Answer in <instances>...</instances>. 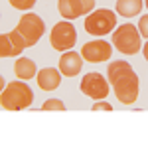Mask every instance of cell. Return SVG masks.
<instances>
[{
    "label": "cell",
    "instance_id": "cell-1",
    "mask_svg": "<svg viewBox=\"0 0 148 148\" xmlns=\"http://www.w3.org/2000/svg\"><path fill=\"white\" fill-rule=\"evenodd\" d=\"M114 97L123 105H132L138 99V75L126 61H113L107 67Z\"/></svg>",
    "mask_w": 148,
    "mask_h": 148
},
{
    "label": "cell",
    "instance_id": "cell-2",
    "mask_svg": "<svg viewBox=\"0 0 148 148\" xmlns=\"http://www.w3.org/2000/svg\"><path fill=\"white\" fill-rule=\"evenodd\" d=\"M32 101H34L32 89L24 81H10L0 95V105L4 111H22L30 107Z\"/></svg>",
    "mask_w": 148,
    "mask_h": 148
},
{
    "label": "cell",
    "instance_id": "cell-3",
    "mask_svg": "<svg viewBox=\"0 0 148 148\" xmlns=\"http://www.w3.org/2000/svg\"><path fill=\"white\" fill-rule=\"evenodd\" d=\"M113 44L114 47L125 53V56H134L140 51V32L138 28H134L132 24H123L116 28V32H113Z\"/></svg>",
    "mask_w": 148,
    "mask_h": 148
},
{
    "label": "cell",
    "instance_id": "cell-4",
    "mask_svg": "<svg viewBox=\"0 0 148 148\" xmlns=\"http://www.w3.org/2000/svg\"><path fill=\"white\" fill-rule=\"evenodd\" d=\"M85 32L91 36H105L109 32H113L114 26H116V14L113 10H107V8H101V10L91 12L87 18H85Z\"/></svg>",
    "mask_w": 148,
    "mask_h": 148
},
{
    "label": "cell",
    "instance_id": "cell-5",
    "mask_svg": "<svg viewBox=\"0 0 148 148\" xmlns=\"http://www.w3.org/2000/svg\"><path fill=\"white\" fill-rule=\"evenodd\" d=\"M77 42V32H75V26L63 20V22H57L49 34V44L53 46V49L57 51H69L71 47L75 46Z\"/></svg>",
    "mask_w": 148,
    "mask_h": 148
},
{
    "label": "cell",
    "instance_id": "cell-6",
    "mask_svg": "<svg viewBox=\"0 0 148 148\" xmlns=\"http://www.w3.org/2000/svg\"><path fill=\"white\" fill-rule=\"evenodd\" d=\"M20 34H22V38L26 40V44H28V47H32L38 44V40L44 36V32H46V24H44V20L38 16V14H26V16H22L20 18V24H18V28H16Z\"/></svg>",
    "mask_w": 148,
    "mask_h": 148
},
{
    "label": "cell",
    "instance_id": "cell-7",
    "mask_svg": "<svg viewBox=\"0 0 148 148\" xmlns=\"http://www.w3.org/2000/svg\"><path fill=\"white\" fill-rule=\"evenodd\" d=\"M81 91H83V95H87L91 99L101 101V99H105L109 95V83H107V79L101 73L91 71V73H87L81 79Z\"/></svg>",
    "mask_w": 148,
    "mask_h": 148
},
{
    "label": "cell",
    "instance_id": "cell-8",
    "mask_svg": "<svg viewBox=\"0 0 148 148\" xmlns=\"http://www.w3.org/2000/svg\"><path fill=\"white\" fill-rule=\"evenodd\" d=\"M113 56V47L103 40H93L87 42L81 47V57L89 63H101V61H109Z\"/></svg>",
    "mask_w": 148,
    "mask_h": 148
},
{
    "label": "cell",
    "instance_id": "cell-9",
    "mask_svg": "<svg viewBox=\"0 0 148 148\" xmlns=\"http://www.w3.org/2000/svg\"><path fill=\"white\" fill-rule=\"evenodd\" d=\"M83 67V61H81V56L75 53V51H63V56L59 57V71L67 77H75L77 73Z\"/></svg>",
    "mask_w": 148,
    "mask_h": 148
},
{
    "label": "cell",
    "instance_id": "cell-10",
    "mask_svg": "<svg viewBox=\"0 0 148 148\" xmlns=\"http://www.w3.org/2000/svg\"><path fill=\"white\" fill-rule=\"evenodd\" d=\"M38 85H40V89H44V91H53L59 87V83H61V75H59V71L53 67H44L38 71Z\"/></svg>",
    "mask_w": 148,
    "mask_h": 148
},
{
    "label": "cell",
    "instance_id": "cell-11",
    "mask_svg": "<svg viewBox=\"0 0 148 148\" xmlns=\"http://www.w3.org/2000/svg\"><path fill=\"white\" fill-rule=\"evenodd\" d=\"M57 10L63 16V20H75L85 14L81 0H57Z\"/></svg>",
    "mask_w": 148,
    "mask_h": 148
},
{
    "label": "cell",
    "instance_id": "cell-12",
    "mask_svg": "<svg viewBox=\"0 0 148 148\" xmlns=\"http://www.w3.org/2000/svg\"><path fill=\"white\" fill-rule=\"evenodd\" d=\"M14 73H16L18 79H22V81L32 79V77H36V63L32 59H28V57H20L14 63Z\"/></svg>",
    "mask_w": 148,
    "mask_h": 148
},
{
    "label": "cell",
    "instance_id": "cell-13",
    "mask_svg": "<svg viewBox=\"0 0 148 148\" xmlns=\"http://www.w3.org/2000/svg\"><path fill=\"white\" fill-rule=\"evenodd\" d=\"M142 0H116V12L125 18H130V16H138L140 10H142Z\"/></svg>",
    "mask_w": 148,
    "mask_h": 148
},
{
    "label": "cell",
    "instance_id": "cell-14",
    "mask_svg": "<svg viewBox=\"0 0 148 148\" xmlns=\"http://www.w3.org/2000/svg\"><path fill=\"white\" fill-rule=\"evenodd\" d=\"M0 56L2 57H10V56H18L16 49H14V44H12L10 36L2 34L0 36Z\"/></svg>",
    "mask_w": 148,
    "mask_h": 148
},
{
    "label": "cell",
    "instance_id": "cell-15",
    "mask_svg": "<svg viewBox=\"0 0 148 148\" xmlns=\"http://www.w3.org/2000/svg\"><path fill=\"white\" fill-rule=\"evenodd\" d=\"M42 111H65V105L59 99H49L42 105Z\"/></svg>",
    "mask_w": 148,
    "mask_h": 148
},
{
    "label": "cell",
    "instance_id": "cell-16",
    "mask_svg": "<svg viewBox=\"0 0 148 148\" xmlns=\"http://www.w3.org/2000/svg\"><path fill=\"white\" fill-rule=\"evenodd\" d=\"M10 4L14 8H18V10H28V8H32L36 4V0H10Z\"/></svg>",
    "mask_w": 148,
    "mask_h": 148
},
{
    "label": "cell",
    "instance_id": "cell-17",
    "mask_svg": "<svg viewBox=\"0 0 148 148\" xmlns=\"http://www.w3.org/2000/svg\"><path fill=\"white\" fill-rule=\"evenodd\" d=\"M138 32H140V36H144L148 40V14L140 18V22H138Z\"/></svg>",
    "mask_w": 148,
    "mask_h": 148
},
{
    "label": "cell",
    "instance_id": "cell-18",
    "mask_svg": "<svg viewBox=\"0 0 148 148\" xmlns=\"http://www.w3.org/2000/svg\"><path fill=\"white\" fill-rule=\"evenodd\" d=\"M93 111H113V107H111V103L107 101H97L95 105H93Z\"/></svg>",
    "mask_w": 148,
    "mask_h": 148
},
{
    "label": "cell",
    "instance_id": "cell-19",
    "mask_svg": "<svg viewBox=\"0 0 148 148\" xmlns=\"http://www.w3.org/2000/svg\"><path fill=\"white\" fill-rule=\"evenodd\" d=\"M142 53H144V57H146V61H148V42L142 46Z\"/></svg>",
    "mask_w": 148,
    "mask_h": 148
},
{
    "label": "cell",
    "instance_id": "cell-20",
    "mask_svg": "<svg viewBox=\"0 0 148 148\" xmlns=\"http://www.w3.org/2000/svg\"><path fill=\"white\" fill-rule=\"evenodd\" d=\"M144 4H146V8H148V0H144Z\"/></svg>",
    "mask_w": 148,
    "mask_h": 148
}]
</instances>
